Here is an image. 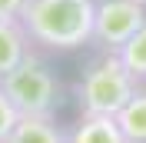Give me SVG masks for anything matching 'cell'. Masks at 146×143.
<instances>
[{
  "label": "cell",
  "instance_id": "6",
  "mask_svg": "<svg viewBox=\"0 0 146 143\" xmlns=\"http://www.w3.org/2000/svg\"><path fill=\"white\" fill-rule=\"evenodd\" d=\"M30 37L20 20H0V80L30 53Z\"/></svg>",
  "mask_w": 146,
  "mask_h": 143
},
{
  "label": "cell",
  "instance_id": "1",
  "mask_svg": "<svg viewBox=\"0 0 146 143\" xmlns=\"http://www.w3.org/2000/svg\"><path fill=\"white\" fill-rule=\"evenodd\" d=\"M96 0H27L20 23L30 43L46 50H76L93 40Z\"/></svg>",
  "mask_w": 146,
  "mask_h": 143
},
{
  "label": "cell",
  "instance_id": "4",
  "mask_svg": "<svg viewBox=\"0 0 146 143\" xmlns=\"http://www.w3.org/2000/svg\"><path fill=\"white\" fill-rule=\"evenodd\" d=\"M146 23V7L136 0H96L93 13V43L116 53L129 37Z\"/></svg>",
  "mask_w": 146,
  "mask_h": 143
},
{
  "label": "cell",
  "instance_id": "9",
  "mask_svg": "<svg viewBox=\"0 0 146 143\" xmlns=\"http://www.w3.org/2000/svg\"><path fill=\"white\" fill-rule=\"evenodd\" d=\"M116 57H119V63L126 67V73L136 83H146V23L116 50Z\"/></svg>",
  "mask_w": 146,
  "mask_h": 143
},
{
  "label": "cell",
  "instance_id": "10",
  "mask_svg": "<svg viewBox=\"0 0 146 143\" xmlns=\"http://www.w3.org/2000/svg\"><path fill=\"white\" fill-rule=\"evenodd\" d=\"M17 123H20V113H17V107L10 103V97L3 93V87H0V143H7V136L13 133Z\"/></svg>",
  "mask_w": 146,
  "mask_h": 143
},
{
  "label": "cell",
  "instance_id": "3",
  "mask_svg": "<svg viewBox=\"0 0 146 143\" xmlns=\"http://www.w3.org/2000/svg\"><path fill=\"white\" fill-rule=\"evenodd\" d=\"M3 93L17 107L20 116H56L60 107V80L53 67L30 50L13 70L0 80Z\"/></svg>",
  "mask_w": 146,
  "mask_h": 143
},
{
  "label": "cell",
  "instance_id": "11",
  "mask_svg": "<svg viewBox=\"0 0 146 143\" xmlns=\"http://www.w3.org/2000/svg\"><path fill=\"white\" fill-rule=\"evenodd\" d=\"M27 0H0V20H17Z\"/></svg>",
  "mask_w": 146,
  "mask_h": 143
},
{
  "label": "cell",
  "instance_id": "12",
  "mask_svg": "<svg viewBox=\"0 0 146 143\" xmlns=\"http://www.w3.org/2000/svg\"><path fill=\"white\" fill-rule=\"evenodd\" d=\"M136 3H143V7H146V0H136Z\"/></svg>",
  "mask_w": 146,
  "mask_h": 143
},
{
  "label": "cell",
  "instance_id": "5",
  "mask_svg": "<svg viewBox=\"0 0 146 143\" xmlns=\"http://www.w3.org/2000/svg\"><path fill=\"white\" fill-rule=\"evenodd\" d=\"M66 143H126V136L116 116H80L66 133Z\"/></svg>",
  "mask_w": 146,
  "mask_h": 143
},
{
  "label": "cell",
  "instance_id": "7",
  "mask_svg": "<svg viewBox=\"0 0 146 143\" xmlns=\"http://www.w3.org/2000/svg\"><path fill=\"white\" fill-rule=\"evenodd\" d=\"M7 143H66V133L56 126L53 116H20Z\"/></svg>",
  "mask_w": 146,
  "mask_h": 143
},
{
  "label": "cell",
  "instance_id": "8",
  "mask_svg": "<svg viewBox=\"0 0 146 143\" xmlns=\"http://www.w3.org/2000/svg\"><path fill=\"white\" fill-rule=\"evenodd\" d=\"M116 123L126 143H146V90H136L126 100V107L116 113Z\"/></svg>",
  "mask_w": 146,
  "mask_h": 143
},
{
  "label": "cell",
  "instance_id": "2",
  "mask_svg": "<svg viewBox=\"0 0 146 143\" xmlns=\"http://www.w3.org/2000/svg\"><path fill=\"white\" fill-rule=\"evenodd\" d=\"M136 90H139V83L126 73V67L119 63V57L103 50L83 70L80 83H76L80 116H116Z\"/></svg>",
  "mask_w": 146,
  "mask_h": 143
}]
</instances>
